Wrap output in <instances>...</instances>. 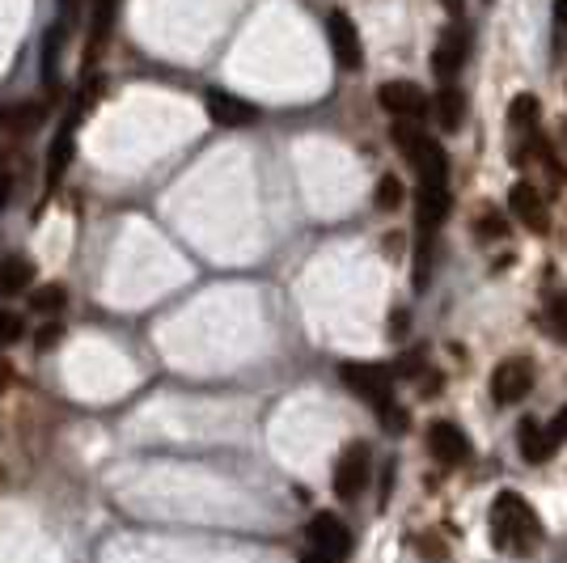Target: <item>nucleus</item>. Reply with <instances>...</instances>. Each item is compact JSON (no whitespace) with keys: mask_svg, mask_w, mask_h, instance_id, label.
Segmentation results:
<instances>
[{"mask_svg":"<svg viewBox=\"0 0 567 563\" xmlns=\"http://www.w3.org/2000/svg\"><path fill=\"white\" fill-rule=\"evenodd\" d=\"M369 474H373V453H369V445H364V440H351L344 453H339L335 470H331V487H335L339 501H360V492L369 487Z\"/></svg>","mask_w":567,"mask_h":563,"instance_id":"3","label":"nucleus"},{"mask_svg":"<svg viewBox=\"0 0 567 563\" xmlns=\"http://www.w3.org/2000/svg\"><path fill=\"white\" fill-rule=\"evenodd\" d=\"M68 306V292L63 284H43L38 292H31V310L34 313H60Z\"/></svg>","mask_w":567,"mask_h":563,"instance_id":"21","label":"nucleus"},{"mask_svg":"<svg viewBox=\"0 0 567 563\" xmlns=\"http://www.w3.org/2000/svg\"><path fill=\"white\" fill-rule=\"evenodd\" d=\"M43 115H47L43 102H22V106H13V111H0V124L13 127V131H26V127H34Z\"/></svg>","mask_w":567,"mask_h":563,"instance_id":"20","label":"nucleus"},{"mask_svg":"<svg viewBox=\"0 0 567 563\" xmlns=\"http://www.w3.org/2000/svg\"><path fill=\"white\" fill-rule=\"evenodd\" d=\"M491 542L500 551H517V555L534 551L537 542H542V521H537L534 508L525 504V496L500 492L491 501Z\"/></svg>","mask_w":567,"mask_h":563,"instance_id":"1","label":"nucleus"},{"mask_svg":"<svg viewBox=\"0 0 567 563\" xmlns=\"http://www.w3.org/2000/svg\"><path fill=\"white\" fill-rule=\"evenodd\" d=\"M301 563H335V560H331V555H322V551H305Z\"/></svg>","mask_w":567,"mask_h":563,"instance_id":"32","label":"nucleus"},{"mask_svg":"<svg viewBox=\"0 0 567 563\" xmlns=\"http://www.w3.org/2000/svg\"><path fill=\"white\" fill-rule=\"evenodd\" d=\"M567 47V0H555V51L564 56Z\"/></svg>","mask_w":567,"mask_h":563,"instance_id":"26","label":"nucleus"},{"mask_svg":"<svg viewBox=\"0 0 567 563\" xmlns=\"http://www.w3.org/2000/svg\"><path fill=\"white\" fill-rule=\"evenodd\" d=\"M517 445H521V458H525L530 467L551 462V453L559 449L555 433H551V428H542L537 420H521V424H517Z\"/></svg>","mask_w":567,"mask_h":563,"instance_id":"13","label":"nucleus"},{"mask_svg":"<svg viewBox=\"0 0 567 563\" xmlns=\"http://www.w3.org/2000/svg\"><path fill=\"white\" fill-rule=\"evenodd\" d=\"M378 208H381V212H394V208H403V179H398V174H381Z\"/></svg>","mask_w":567,"mask_h":563,"instance_id":"22","label":"nucleus"},{"mask_svg":"<svg viewBox=\"0 0 567 563\" xmlns=\"http://www.w3.org/2000/svg\"><path fill=\"white\" fill-rule=\"evenodd\" d=\"M56 340H60V322H47V331L34 340V347H51Z\"/></svg>","mask_w":567,"mask_h":563,"instance_id":"28","label":"nucleus"},{"mask_svg":"<svg viewBox=\"0 0 567 563\" xmlns=\"http://www.w3.org/2000/svg\"><path fill=\"white\" fill-rule=\"evenodd\" d=\"M441 4L453 13V18H462V9H466V0H441Z\"/></svg>","mask_w":567,"mask_h":563,"instance_id":"33","label":"nucleus"},{"mask_svg":"<svg viewBox=\"0 0 567 563\" xmlns=\"http://www.w3.org/2000/svg\"><path fill=\"white\" fill-rule=\"evenodd\" d=\"M339 377H344V386L360 399V403H369V407L385 411L394 399V374L385 369V365H373V360H347L339 365Z\"/></svg>","mask_w":567,"mask_h":563,"instance_id":"2","label":"nucleus"},{"mask_svg":"<svg viewBox=\"0 0 567 563\" xmlns=\"http://www.w3.org/2000/svg\"><path fill=\"white\" fill-rule=\"evenodd\" d=\"M551 331H555L559 340H567V297H559V301L551 306Z\"/></svg>","mask_w":567,"mask_h":563,"instance_id":"27","label":"nucleus"},{"mask_svg":"<svg viewBox=\"0 0 567 563\" xmlns=\"http://www.w3.org/2000/svg\"><path fill=\"white\" fill-rule=\"evenodd\" d=\"M537 97L534 94H517L512 102H508V124L517 127V131H534L537 127Z\"/></svg>","mask_w":567,"mask_h":563,"instance_id":"18","label":"nucleus"},{"mask_svg":"<svg viewBox=\"0 0 567 563\" xmlns=\"http://www.w3.org/2000/svg\"><path fill=\"white\" fill-rule=\"evenodd\" d=\"M34 284V263L26 254H9L0 258V297H22Z\"/></svg>","mask_w":567,"mask_h":563,"instance_id":"15","label":"nucleus"},{"mask_svg":"<svg viewBox=\"0 0 567 563\" xmlns=\"http://www.w3.org/2000/svg\"><path fill=\"white\" fill-rule=\"evenodd\" d=\"M508 208H512V217L521 220L525 229H534V233H546V229H551L546 204H542V191L530 187V183H517V187L508 191Z\"/></svg>","mask_w":567,"mask_h":563,"instance_id":"12","label":"nucleus"},{"mask_svg":"<svg viewBox=\"0 0 567 563\" xmlns=\"http://www.w3.org/2000/svg\"><path fill=\"white\" fill-rule=\"evenodd\" d=\"M378 102L394 119H415L419 124L428 115V97H424V90L415 81H385L378 90Z\"/></svg>","mask_w":567,"mask_h":563,"instance_id":"9","label":"nucleus"},{"mask_svg":"<svg viewBox=\"0 0 567 563\" xmlns=\"http://www.w3.org/2000/svg\"><path fill=\"white\" fill-rule=\"evenodd\" d=\"M310 542H314V551L322 555H331V560L339 563L351 555V547H356V538L347 530V521H339V513H314V521H310Z\"/></svg>","mask_w":567,"mask_h":563,"instance_id":"7","label":"nucleus"},{"mask_svg":"<svg viewBox=\"0 0 567 563\" xmlns=\"http://www.w3.org/2000/svg\"><path fill=\"white\" fill-rule=\"evenodd\" d=\"M466 56H471V31L458 22V26H449V31L437 38V51H432V72H437V81H441V85L458 81V72L466 68Z\"/></svg>","mask_w":567,"mask_h":563,"instance_id":"5","label":"nucleus"},{"mask_svg":"<svg viewBox=\"0 0 567 563\" xmlns=\"http://www.w3.org/2000/svg\"><path fill=\"white\" fill-rule=\"evenodd\" d=\"M551 433H555V440H567V407L555 415V424H551Z\"/></svg>","mask_w":567,"mask_h":563,"instance_id":"30","label":"nucleus"},{"mask_svg":"<svg viewBox=\"0 0 567 563\" xmlns=\"http://www.w3.org/2000/svg\"><path fill=\"white\" fill-rule=\"evenodd\" d=\"M407 326H410V318L394 313V326H390V331H394V340H403V331H407Z\"/></svg>","mask_w":567,"mask_h":563,"instance_id":"31","label":"nucleus"},{"mask_svg":"<svg viewBox=\"0 0 567 563\" xmlns=\"http://www.w3.org/2000/svg\"><path fill=\"white\" fill-rule=\"evenodd\" d=\"M72 131H77V124L68 119V127H60V136H56V145H51V161H47V179L56 183L63 174V165L72 161Z\"/></svg>","mask_w":567,"mask_h":563,"instance_id":"19","label":"nucleus"},{"mask_svg":"<svg viewBox=\"0 0 567 563\" xmlns=\"http://www.w3.org/2000/svg\"><path fill=\"white\" fill-rule=\"evenodd\" d=\"M530 390H534V365H530L525 356H512V360H505V365L491 374V399H496L500 407L521 403Z\"/></svg>","mask_w":567,"mask_h":563,"instance_id":"6","label":"nucleus"},{"mask_svg":"<svg viewBox=\"0 0 567 563\" xmlns=\"http://www.w3.org/2000/svg\"><path fill=\"white\" fill-rule=\"evenodd\" d=\"M9 191H13V174H9V170H0V212L9 208Z\"/></svg>","mask_w":567,"mask_h":563,"instance_id":"29","label":"nucleus"},{"mask_svg":"<svg viewBox=\"0 0 567 563\" xmlns=\"http://www.w3.org/2000/svg\"><path fill=\"white\" fill-rule=\"evenodd\" d=\"M26 335V326H22V313L13 310H0V347H13L18 340Z\"/></svg>","mask_w":567,"mask_h":563,"instance_id":"23","label":"nucleus"},{"mask_svg":"<svg viewBox=\"0 0 567 563\" xmlns=\"http://www.w3.org/2000/svg\"><path fill=\"white\" fill-rule=\"evenodd\" d=\"M208 119L217 127H254L258 124V106L238 94H224V90H208Z\"/></svg>","mask_w":567,"mask_h":563,"instance_id":"10","label":"nucleus"},{"mask_svg":"<svg viewBox=\"0 0 567 563\" xmlns=\"http://www.w3.org/2000/svg\"><path fill=\"white\" fill-rule=\"evenodd\" d=\"M428 453L441 467H462L471 458V440L453 420H437V424H428Z\"/></svg>","mask_w":567,"mask_h":563,"instance_id":"8","label":"nucleus"},{"mask_svg":"<svg viewBox=\"0 0 567 563\" xmlns=\"http://www.w3.org/2000/svg\"><path fill=\"white\" fill-rule=\"evenodd\" d=\"M449 217V187H419V233H432Z\"/></svg>","mask_w":567,"mask_h":563,"instance_id":"17","label":"nucleus"},{"mask_svg":"<svg viewBox=\"0 0 567 563\" xmlns=\"http://www.w3.org/2000/svg\"><path fill=\"white\" fill-rule=\"evenodd\" d=\"M474 233H478V238H500V233H505V217H500V212H483L478 225H474Z\"/></svg>","mask_w":567,"mask_h":563,"instance_id":"25","label":"nucleus"},{"mask_svg":"<svg viewBox=\"0 0 567 563\" xmlns=\"http://www.w3.org/2000/svg\"><path fill=\"white\" fill-rule=\"evenodd\" d=\"M410 165L419 174V187H449V153L437 140H419V149L410 153Z\"/></svg>","mask_w":567,"mask_h":563,"instance_id":"11","label":"nucleus"},{"mask_svg":"<svg viewBox=\"0 0 567 563\" xmlns=\"http://www.w3.org/2000/svg\"><path fill=\"white\" fill-rule=\"evenodd\" d=\"M326 38H331L335 64H339L344 72H360V68H364V43H360V31H356L351 13L335 9V13L326 18Z\"/></svg>","mask_w":567,"mask_h":563,"instance_id":"4","label":"nucleus"},{"mask_svg":"<svg viewBox=\"0 0 567 563\" xmlns=\"http://www.w3.org/2000/svg\"><path fill=\"white\" fill-rule=\"evenodd\" d=\"M119 18V0H94V18H90V38H85V64L97 60V51L106 47V38L115 31Z\"/></svg>","mask_w":567,"mask_h":563,"instance_id":"14","label":"nucleus"},{"mask_svg":"<svg viewBox=\"0 0 567 563\" xmlns=\"http://www.w3.org/2000/svg\"><path fill=\"white\" fill-rule=\"evenodd\" d=\"M381 420H385V433H390V437H403V433H407V428H410L407 407H394V403H390V407L381 411Z\"/></svg>","mask_w":567,"mask_h":563,"instance_id":"24","label":"nucleus"},{"mask_svg":"<svg viewBox=\"0 0 567 563\" xmlns=\"http://www.w3.org/2000/svg\"><path fill=\"white\" fill-rule=\"evenodd\" d=\"M432 119L441 124V131H458V127L466 124V94H462L453 81L441 85V94L432 102Z\"/></svg>","mask_w":567,"mask_h":563,"instance_id":"16","label":"nucleus"}]
</instances>
